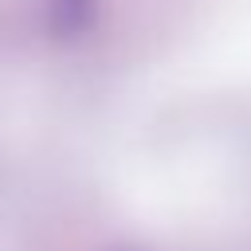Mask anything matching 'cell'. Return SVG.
Masks as SVG:
<instances>
[]
</instances>
